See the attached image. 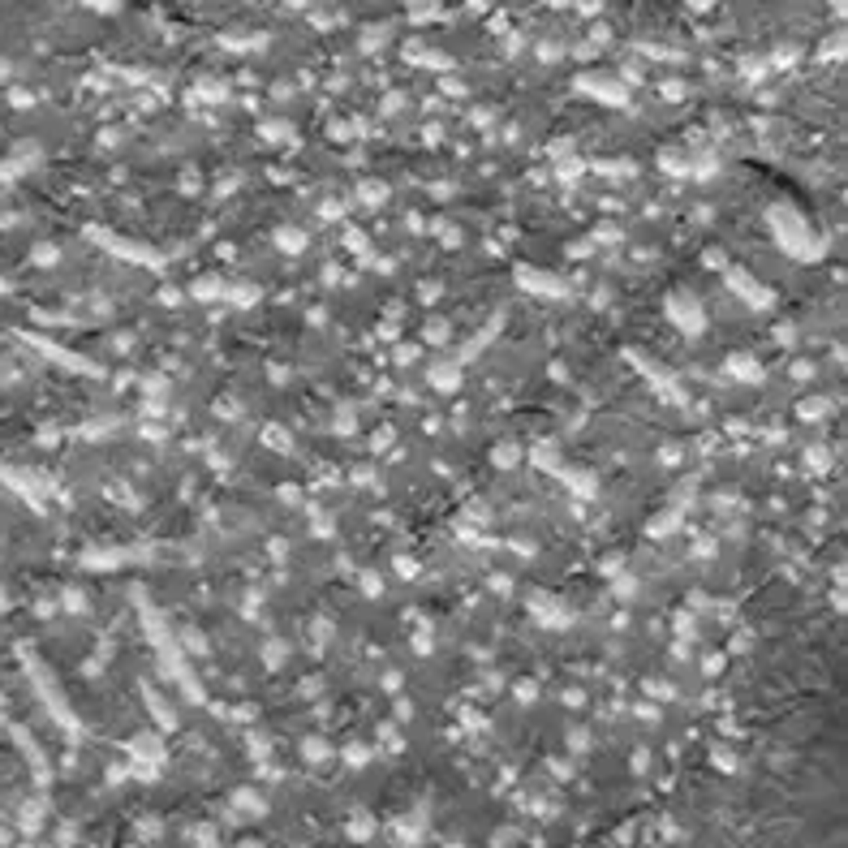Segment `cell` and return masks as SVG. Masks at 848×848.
<instances>
[{"label":"cell","instance_id":"1","mask_svg":"<svg viewBox=\"0 0 848 848\" xmlns=\"http://www.w3.org/2000/svg\"><path fill=\"white\" fill-rule=\"evenodd\" d=\"M667 306H672V319L685 323V332H697V328H702V315H697V302H693L689 293H672Z\"/></svg>","mask_w":848,"mask_h":848}]
</instances>
